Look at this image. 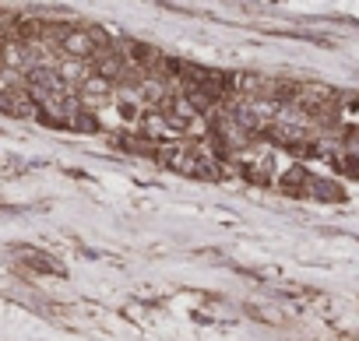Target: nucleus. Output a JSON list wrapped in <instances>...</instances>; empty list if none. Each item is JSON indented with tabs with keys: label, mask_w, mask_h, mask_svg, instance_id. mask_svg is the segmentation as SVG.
<instances>
[{
	"label": "nucleus",
	"mask_w": 359,
	"mask_h": 341,
	"mask_svg": "<svg viewBox=\"0 0 359 341\" xmlns=\"http://www.w3.org/2000/svg\"><path fill=\"white\" fill-rule=\"evenodd\" d=\"M0 109L11 113V116H36L32 95H29V92H22V88H8V92H0Z\"/></svg>",
	"instance_id": "f257e3e1"
},
{
	"label": "nucleus",
	"mask_w": 359,
	"mask_h": 341,
	"mask_svg": "<svg viewBox=\"0 0 359 341\" xmlns=\"http://www.w3.org/2000/svg\"><path fill=\"white\" fill-rule=\"evenodd\" d=\"M64 53L74 57V60L92 57V53H95V39H92V32H67V36H64Z\"/></svg>",
	"instance_id": "f03ea898"
},
{
	"label": "nucleus",
	"mask_w": 359,
	"mask_h": 341,
	"mask_svg": "<svg viewBox=\"0 0 359 341\" xmlns=\"http://www.w3.org/2000/svg\"><path fill=\"white\" fill-rule=\"evenodd\" d=\"M310 194L320 197V201H341V197H345V190H341L338 183H331V180H313V183H310Z\"/></svg>",
	"instance_id": "7ed1b4c3"
},
{
	"label": "nucleus",
	"mask_w": 359,
	"mask_h": 341,
	"mask_svg": "<svg viewBox=\"0 0 359 341\" xmlns=\"http://www.w3.org/2000/svg\"><path fill=\"white\" fill-rule=\"evenodd\" d=\"M127 53H130V60H134L137 67H151V64H158V53H155V50H148L144 43H130V50H127Z\"/></svg>",
	"instance_id": "20e7f679"
},
{
	"label": "nucleus",
	"mask_w": 359,
	"mask_h": 341,
	"mask_svg": "<svg viewBox=\"0 0 359 341\" xmlns=\"http://www.w3.org/2000/svg\"><path fill=\"white\" fill-rule=\"evenodd\" d=\"M74 127H81L85 134H95V130H99V120H95L92 113H85V109H81V113H74Z\"/></svg>",
	"instance_id": "39448f33"
}]
</instances>
